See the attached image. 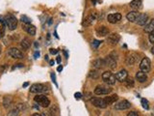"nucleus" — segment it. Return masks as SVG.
<instances>
[{
    "instance_id": "nucleus-1",
    "label": "nucleus",
    "mask_w": 154,
    "mask_h": 116,
    "mask_svg": "<svg viewBox=\"0 0 154 116\" xmlns=\"http://www.w3.org/2000/svg\"><path fill=\"white\" fill-rule=\"evenodd\" d=\"M5 20H6V25L8 27V29L11 30V31H14L15 28L17 26V19L13 15L11 14L7 15L5 17Z\"/></svg>"
},
{
    "instance_id": "nucleus-2",
    "label": "nucleus",
    "mask_w": 154,
    "mask_h": 116,
    "mask_svg": "<svg viewBox=\"0 0 154 116\" xmlns=\"http://www.w3.org/2000/svg\"><path fill=\"white\" fill-rule=\"evenodd\" d=\"M48 91V87L45 84L42 83H34L31 85L30 92L35 93V94H40V93H44Z\"/></svg>"
},
{
    "instance_id": "nucleus-3",
    "label": "nucleus",
    "mask_w": 154,
    "mask_h": 116,
    "mask_svg": "<svg viewBox=\"0 0 154 116\" xmlns=\"http://www.w3.org/2000/svg\"><path fill=\"white\" fill-rule=\"evenodd\" d=\"M113 91V89L108 85H103V84H99L94 88V94L98 95V96H101V95H108L110 94Z\"/></svg>"
},
{
    "instance_id": "nucleus-4",
    "label": "nucleus",
    "mask_w": 154,
    "mask_h": 116,
    "mask_svg": "<svg viewBox=\"0 0 154 116\" xmlns=\"http://www.w3.org/2000/svg\"><path fill=\"white\" fill-rule=\"evenodd\" d=\"M34 101L42 107H48L50 105V100L45 95L38 94L34 98Z\"/></svg>"
},
{
    "instance_id": "nucleus-5",
    "label": "nucleus",
    "mask_w": 154,
    "mask_h": 116,
    "mask_svg": "<svg viewBox=\"0 0 154 116\" xmlns=\"http://www.w3.org/2000/svg\"><path fill=\"white\" fill-rule=\"evenodd\" d=\"M102 79L108 85H114L117 82L116 76L114 74H112L111 72H105V73L102 74Z\"/></svg>"
},
{
    "instance_id": "nucleus-6",
    "label": "nucleus",
    "mask_w": 154,
    "mask_h": 116,
    "mask_svg": "<svg viewBox=\"0 0 154 116\" xmlns=\"http://www.w3.org/2000/svg\"><path fill=\"white\" fill-rule=\"evenodd\" d=\"M108 45L110 46H117L120 41V36L117 33H112V34H108V37L106 39Z\"/></svg>"
},
{
    "instance_id": "nucleus-7",
    "label": "nucleus",
    "mask_w": 154,
    "mask_h": 116,
    "mask_svg": "<svg viewBox=\"0 0 154 116\" xmlns=\"http://www.w3.org/2000/svg\"><path fill=\"white\" fill-rule=\"evenodd\" d=\"M150 68H151V62L149 60V58L147 57H145L143 58V60L141 61L140 63V70L143 73H148L150 71Z\"/></svg>"
},
{
    "instance_id": "nucleus-8",
    "label": "nucleus",
    "mask_w": 154,
    "mask_h": 116,
    "mask_svg": "<svg viewBox=\"0 0 154 116\" xmlns=\"http://www.w3.org/2000/svg\"><path fill=\"white\" fill-rule=\"evenodd\" d=\"M91 102L94 107L98 108H106L108 107L105 99H101V98H92Z\"/></svg>"
},
{
    "instance_id": "nucleus-9",
    "label": "nucleus",
    "mask_w": 154,
    "mask_h": 116,
    "mask_svg": "<svg viewBox=\"0 0 154 116\" xmlns=\"http://www.w3.org/2000/svg\"><path fill=\"white\" fill-rule=\"evenodd\" d=\"M8 54L14 59H21L23 58V53L17 48H10L8 50Z\"/></svg>"
},
{
    "instance_id": "nucleus-10",
    "label": "nucleus",
    "mask_w": 154,
    "mask_h": 116,
    "mask_svg": "<svg viewBox=\"0 0 154 116\" xmlns=\"http://www.w3.org/2000/svg\"><path fill=\"white\" fill-rule=\"evenodd\" d=\"M130 107H131V104L127 100H121L115 105V109L117 110H125Z\"/></svg>"
},
{
    "instance_id": "nucleus-11",
    "label": "nucleus",
    "mask_w": 154,
    "mask_h": 116,
    "mask_svg": "<svg viewBox=\"0 0 154 116\" xmlns=\"http://www.w3.org/2000/svg\"><path fill=\"white\" fill-rule=\"evenodd\" d=\"M148 20V15L147 14H145V13H140L139 15L136 19L135 23H137L138 25H141V26H143Z\"/></svg>"
},
{
    "instance_id": "nucleus-12",
    "label": "nucleus",
    "mask_w": 154,
    "mask_h": 116,
    "mask_svg": "<svg viewBox=\"0 0 154 116\" xmlns=\"http://www.w3.org/2000/svg\"><path fill=\"white\" fill-rule=\"evenodd\" d=\"M92 67L96 70H101L106 67V62H105V59L103 58H97L96 60L92 61Z\"/></svg>"
},
{
    "instance_id": "nucleus-13",
    "label": "nucleus",
    "mask_w": 154,
    "mask_h": 116,
    "mask_svg": "<svg viewBox=\"0 0 154 116\" xmlns=\"http://www.w3.org/2000/svg\"><path fill=\"white\" fill-rule=\"evenodd\" d=\"M107 20L112 24H116V23L119 22L121 20V15L119 14V13H116V14H110L108 15Z\"/></svg>"
},
{
    "instance_id": "nucleus-14",
    "label": "nucleus",
    "mask_w": 154,
    "mask_h": 116,
    "mask_svg": "<svg viewBox=\"0 0 154 116\" xmlns=\"http://www.w3.org/2000/svg\"><path fill=\"white\" fill-rule=\"evenodd\" d=\"M139 55L136 52H131L127 55L126 57V64L128 66H133L137 62Z\"/></svg>"
},
{
    "instance_id": "nucleus-15",
    "label": "nucleus",
    "mask_w": 154,
    "mask_h": 116,
    "mask_svg": "<svg viewBox=\"0 0 154 116\" xmlns=\"http://www.w3.org/2000/svg\"><path fill=\"white\" fill-rule=\"evenodd\" d=\"M116 76V78H117V81H120V82H123L125 80V79L127 78V76H128V73H127V71L126 70H120V71L117 72V74H115Z\"/></svg>"
},
{
    "instance_id": "nucleus-16",
    "label": "nucleus",
    "mask_w": 154,
    "mask_h": 116,
    "mask_svg": "<svg viewBox=\"0 0 154 116\" xmlns=\"http://www.w3.org/2000/svg\"><path fill=\"white\" fill-rule=\"evenodd\" d=\"M105 62H106V67L110 68L111 70H115L117 68V60L112 58L110 55H108L107 57L105 58Z\"/></svg>"
},
{
    "instance_id": "nucleus-17",
    "label": "nucleus",
    "mask_w": 154,
    "mask_h": 116,
    "mask_svg": "<svg viewBox=\"0 0 154 116\" xmlns=\"http://www.w3.org/2000/svg\"><path fill=\"white\" fill-rule=\"evenodd\" d=\"M109 34V29L106 26H100L96 29V35L98 37H106Z\"/></svg>"
},
{
    "instance_id": "nucleus-18",
    "label": "nucleus",
    "mask_w": 154,
    "mask_h": 116,
    "mask_svg": "<svg viewBox=\"0 0 154 116\" xmlns=\"http://www.w3.org/2000/svg\"><path fill=\"white\" fill-rule=\"evenodd\" d=\"M136 79L141 82V83H143V82H145L147 80V76H146V73H143L142 71H139L137 72V74H136Z\"/></svg>"
},
{
    "instance_id": "nucleus-19",
    "label": "nucleus",
    "mask_w": 154,
    "mask_h": 116,
    "mask_svg": "<svg viewBox=\"0 0 154 116\" xmlns=\"http://www.w3.org/2000/svg\"><path fill=\"white\" fill-rule=\"evenodd\" d=\"M143 26H145L143 27V30H145V32L146 33H150L151 31H153L154 30V19L147 20V22H146Z\"/></svg>"
},
{
    "instance_id": "nucleus-20",
    "label": "nucleus",
    "mask_w": 154,
    "mask_h": 116,
    "mask_svg": "<svg viewBox=\"0 0 154 116\" xmlns=\"http://www.w3.org/2000/svg\"><path fill=\"white\" fill-rule=\"evenodd\" d=\"M130 7L134 10H140L143 7V2L142 0H132L130 2Z\"/></svg>"
},
{
    "instance_id": "nucleus-21",
    "label": "nucleus",
    "mask_w": 154,
    "mask_h": 116,
    "mask_svg": "<svg viewBox=\"0 0 154 116\" xmlns=\"http://www.w3.org/2000/svg\"><path fill=\"white\" fill-rule=\"evenodd\" d=\"M23 29H24L29 35L31 36H35L36 35V27L34 25H31V24H26L23 26Z\"/></svg>"
},
{
    "instance_id": "nucleus-22",
    "label": "nucleus",
    "mask_w": 154,
    "mask_h": 116,
    "mask_svg": "<svg viewBox=\"0 0 154 116\" xmlns=\"http://www.w3.org/2000/svg\"><path fill=\"white\" fill-rule=\"evenodd\" d=\"M117 100H119V96H117V94H114V95H112V96L105 98V101H106L107 105H111L113 104H115Z\"/></svg>"
},
{
    "instance_id": "nucleus-23",
    "label": "nucleus",
    "mask_w": 154,
    "mask_h": 116,
    "mask_svg": "<svg viewBox=\"0 0 154 116\" xmlns=\"http://www.w3.org/2000/svg\"><path fill=\"white\" fill-rule=\"evenodd\" d=\"M140 13L139 12H129L128 14L126 15V19L129 20L130 22H135L136 21V19L139 15Z\"/></svg>"
},
{
    "instance_id": "nucleus-24",
    "label": "nucleus",
    "mask_w": 154,
    "mask_h": 116,
    "mask_svg": "<svg viewBox=\"0 0 154 116\" xmlns=\"http://www.w3.org/2000/svg\"><path fill=\"white\" fill-rule=\"evenodd\" d=\"M94 19H96V15H88V17H86V19H85L84 22H83V25L85 27L89 26V25L92 24V22H94Z\"/></svg>"
},
{
    "instance_id": "nucleus-25",
    "label": "nucleus",
    "mask_w": 154,
    "mask_h": 116,
    "mask_svg": "<svg viewBox=\"0 0 154 116\" xmlns=\"http://www.w3.org/2000/svg\"><path fill=\"white\" fill-rule=\"evenodd\" d=\"M20 46H21V48L23 50H28L30 48L31 46V43L29 41V39L28 38H24L23 40L21 41V43H20Z\"/></svg>"
},
{
    "instance_id": "nucleus-26",
    "label": "nucleus",
    "mask_w": 154,
    "mask_h": 116,
    "mask_svg": "<svg viewBox=\"0 0 154 116\" xmlns=\"http://www.w3.org/2000/svg\"><path fill=\"white\" fill-rule=\"evenodd\" d=\"M12 103H13V99H12L11 96L4 97V99H3V105H4V107L7 108L8 107H10V105H12Z\"/></svg>"
},
{
    "instance_id": "nucleus-27",
    "label": "nucleus",
    "mask_w": 154,
    "mask_h": 116,
    "mask_svg": "<svg viewBox=\"0 0 154 116\" xmlns=\"http://www.w3.org/2000/svg\"><path fill=\"white\" fill-rule=\"evenodd\" d=\"M99 76H100V74L98 73V71H96V70H94V71H90V73H89V77H91V78H92V79L98 78Z\"/></svg>"
},
{
    "instance_id": "nucleus-28",
    "label": "nucleus",
    "mask_w": 154,
    "mask_h": 116,
    "mask_svg": "<svg viewBox=\"0 0 154 116\" xmlns=\"http://www.w3.org/2000/svg\"><path fill=\"white\" fill-rule=\"evenodd\" d=\"M123 83L125 84V86L126 87H133L134 86V79L131 78V77L130 78H128V76H127V78L123 81Z\"/></svg>"
},
{
    "instance_id": "nucleus-29",
    "label": "nucleus",
    "mask_w": 154,
    "mask_h": 116,
    "mask_svg": "<svg viewBox=\"0 0 154 116\" xmlns=\"http://www.w3.org/2000/svg\"><path fill=\"white\" fill-rule=\"evenodd\" d=\"M20 111H21V110H20L19 108L17 107H15L14 109H12L11 111L8 113V115H10V116H12V115H19Z\"/></svg>"
},
{
    "instance_id": "nucleus-30",
    "label": "nucleus",
    "mask_w": 154,
    "mask_h": 116,
    "mask_svg": "<svg viewBox=\"0 0 154 116\" xmlns=\"http://www.w3.org/2000/svg\"><path fill=\"white\" fill-rule=\"evenodd\" d=\"M49 112H50L49 114H51V115H58L59 114V109L56 105H54V107H52L49 109Z\"/></svg>"
},
{
    "instance_id": "nucleus-31",
    "label": "nucleus",
    "mask_w": 154,
    "mask_h": 116,
    "mask_svg": "<svg viewBox=\"0 0 154 116\" xmlns=\"http://www.w3.org/2000/svg\"><path fill=\"white\" fill-rule=\"evenodd\" d=\"M141 105H142V107L145 108V109H148V108H149V105H148V101L146 99H142V100H141Z\"/></svg>"
},
{
    "instance_id": "nucleus-32",
    "label": "nucleus",
    "mask_w": 154,
    "mask_h": 116,
    "mask_svg": "<svg viewBox=\"0 0 154 116\" xmlns=\"http://www.w3.org/2000/svg\"><path fill=\"white\" fill-rule=\"evenodd\" d=\"M21 21L22 22H25L26 24H30V23H31V19L28 17H26V15H22V17H21Z\"/></svg>"
},
{
    "instance_id": "nucleus-33",
    "label": "nucleus",
    "mask_w": 154,
    "mask_h": 116,
    "mask_svg": "<svg viewBox=\"0 0 154 116\" xmlns=\"http://www.w3.org/2000/svg\"><path fill=\"white\" fill-rule=\"evenodd\" d=\"M148 38H149V42L154 45V30L151 31V32L149 33V37Z\"/></svg>"
},
{
    "instance_id": "nucleus-34",
    "label": "nucleus",
    "mask_w": 154,
    "mask_h": 116,
    "mask_svg": "<svg viewBox=\"0 0 154 116\" xmlns=\"http://www.w3.org/2000/svg\"><path fill=\"white\" fill-rule=\"evenodd\" d=\"M110 56H111L112 58H114L115 60H117V59H119V55H117V52H115V51H113V52H111L109 54Z\"/></svg>"
},
{
    "instance_id": "nucleus-35",
    "label": "nucleus",
    "mask_w": 154,
    "mask_h": 116,
    "mask_svg": "<svg viewBox=\"0 0 154 116\" xmlns=\"http://www.w3.org/2000/svg\"><path fill=\"white\" fill-rule=\"evenodd\" d=\"M100 43H101V42H100V41L94 40V43H92V46H94V48H98V46L100 45Z\"/></svg>"
},
{
    "instance_id": "nucleus-36",
    "label": "nucleus",
    "mask_w": 154,
    "mask_h": 116,
    "mask_svg": "<svg viewBox=\"0 0 154 116\" xmlns=\"http://www.w3.org/2000/svg\"><path fill=\"white\" fill-rule=\"evenodd\" d=\"M4 35H5V27L1 26V28H0V39L3 38Z\"/></svg>"
},
{
    "instance_id": "nucleus-37",
    "label": "nucleus",
    "mask_w": 154,
    "mask_h": 116,
    "mask_svg": "<svg viewBox=\"0 0 154 116\" xmlns=\"http://www.w3.org/2000/svg\"><path fill=\"white\" fill-rule=\"evenodd\" d=\"M92 93H86V94H85V100L86 101H89V100H91L92 99Z\"/></svg>"
},
{
    "instance_id": "nucleus-38",
    "label": "nucleus",
    "mask_w": 154,
    "mask_h": 116,
    "mask_svg": "<svg viewBox=\"0 0 154 116\" xmlns=\"http://www.w3.org/2000/svg\"><path fill=\"white\" fill-rule=\"evenodd\" d=\"M127 115H128V116H138L139 113H138L137 111H131V112L128 113Z\"/></svg>"
},
{
    "instance_id": "nucleus-39",
    "label": "nucleus",
    "mask_w": 154,
    "mask_h": 116,
    "mask_svg": "<svg viewBox=\"0 0 154 116\" xmlns=\"http://www.w3.org/2000/svg\"><path fill=\"white\" fill-rule=\"evenodd\" d=\"M74 97H75L77 100H79V99H81L82 94H81V93H79V92H78V93H75V95H74Z\"/></svg>"
},
{
    "instance_id": "nucleus-40",
    "label": "nucleus",
    "mask_w": 154,
    "mask_h": 116,
    "mask_svg": "<svg viewBox=\"0 0 154 116\" xmlns=\"http://www.w3.org/2000/svg\"><path fill=\"white\" fill-rule=\"evenodd\" d=\"M51 78H52V80H53L54 83L57 85V82H56V78H55V74H54V73L51 74Z\"/></svg>"
},
{
    "instance_id": "nucleus-41",
    "label": "nucleus",
    "mask_w": 154,
    "mask_h": 116,
    "mask_svg": "<svg viewBox=\"0 0 154 116\" xmlns=\"http://www.w3.org/2000/svg\"><path fill=\"white\" fill-rule=\"evenodd\" d=\"M50 53H51V54H56V53H57V50H53V48H51V50H50Z\"/></svg>"
},
{
    "instance_id": "nucleus-42",
    "label": "nucleus",
    "mask_w": 154,
    "mask_h": 116,
    "mask_svg": "<svg viewBox=\"0 0 154 116\" xmlns=\"http://www.w3.org/2000/svg\"><path fill=\"white\" fill-rule=\"evenodd\" d=\"M38 56H40V52H38V51H36L35 54H34V57L35 58H38Z\"/></svg>"
},
{
    "instance_id": "nucleus-43",
    "label": "nucleus",
    "mask_w": 154,
    "mask_h": 116,
    "mask_svg": "<svg viewBox=\"0 0 154 116\" xmlns=\"http://www.w3.org/2000/svg\"><path fill=\"white\" fill-rule=\"evenodd\" d=\"M91 1H92V4H96V3H98V2L101 1V0H91Z\"/></svg>"
},
{
    "instance_id": "nucleus-44",
    "label": "nucleus",
    "mask_w": 154,
    "mask_h": 116,
    "mask_svg": "<svg viewBox=\"0 0 154 116\" xmlns=\"http://www.w3.org/2000/svg\"><path fill=\"white\" fill-rule=\"evenodd\" d=\"M62 70H63V67H62V66H60V67H58V69H57V71H58V72H61V71H62Z\"/></svg>"
},
{
    "instance_id": "nucleus-45",
    "label": "nucleus",
    "mask_w": 154,
    "mask_h": 116,
    "mask_svg": "<svg viewBox=\"0 0 154 116\" xmlns=\"http://www.w3.org/2000/svg\"><path fill=\"white\" fill-rule=\"evenodd\" d=\"M60 61H61L60 57H57V62H58V63H60Z\"/></svg>"
},
{
    "instance_id": "nucleus-46",
    "label": "nucleus",
    "mask_w": 154,
    "mask_h": 116,
    "mask_svg": "<svg viewBox=\"0 0 154 116\" xmlns=\"http://www.w3.org/2000/svg\"><path fill=\"white\" fill-rule=\"evenodd\" d=\"M151 52H152V54H154V46L152 48H151Z\"/></svg>"
},
{
    "instance_id": "nucleus-47",
    "label": "nucleus",
    "mask_w": 154,
    "mask_h": 116,
    "mask_svg": "<svg viewBox=\"0 0 154 116\" xmlns=\"http://www.w3.org/2000/svg\"><path fill=\"white\" fill-rule=\"evenodd\" d=\"M26 86H28V83H27V82H26V83L23 84V87H26Z\"/></svg>"
},
{
    "instance_id": "nucleus-48",
    "label": "nucleus",
    "mask_w": 154,
    "mask_h": 116,
    "mask_svg": "<svg viewBox=\"0 0 154 116\" xmlns=\"http://www.w3.org/2000/svg\"><path fill=\"white\" fill-rule=\"evenodd\" d=\"M54 64V61H50V65H53Z\"/></svg>"
},
{
    "instance_id": "nucleus-49",
    "label": "nucleus",
    "mask_w": 154,
    "mask_h": 116,
    "mask_svg": "<svg viewBox=\"0 0 154 116\" xmlns=\"http://www.w3.org/2000/svg\"><path fill=\"white\" fill-rule=\"evenodd\" d=\"M1 52H2V48H1V46H0V54H1Z\"/></svg>"
}]
</instances>
